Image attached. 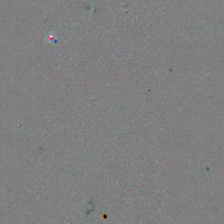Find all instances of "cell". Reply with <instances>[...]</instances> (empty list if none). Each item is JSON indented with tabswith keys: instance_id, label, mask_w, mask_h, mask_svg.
Returning <instances> with one entry per match:
<instances>
[{
	"instance_id": "cell-1",
	"label": "cell",
	"mask_w": 224,
	"mask_h": 224,
	"mask_svg": "<svg viewBox=\"0 0 224 224\" xmlns=\"http://www.w3.org/2000/svg\"><path fill=\"white\" fill-rule=\"evenodd\" d=\"M46 39L47 42L50 43H55L56 41V36L55 34L53 32H49L47 35V38H46Z\"/></svg>"
}]
</instances>
